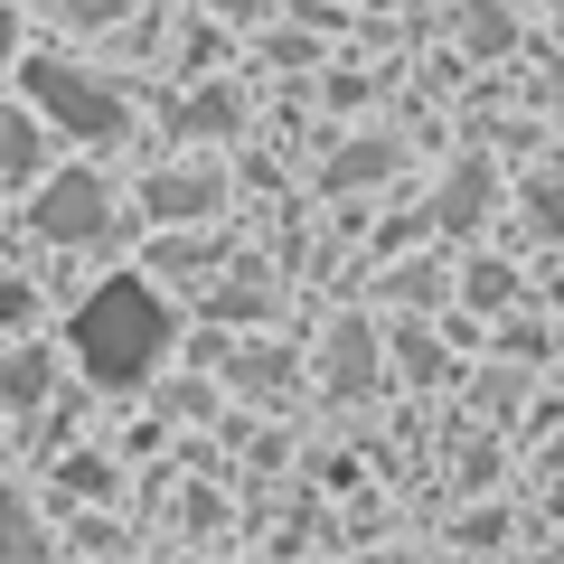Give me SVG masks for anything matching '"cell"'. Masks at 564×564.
Returning a JSON list of instances; mask_svg holds the SVG:
<instances>
[{
	"label": "cell",
	"mask_w": 564,
	"mask_h": 564,
	"mask_svg": "<svg viewBox=\"0 0 564 564\" xmlns=\"http://www.w3.org/2000/svg\"><path fill=\"white\" fill-rule=\"evenodd\" d=\"M161 348H170V302L151 292V282H104L95 302L76 311V367L104 386V395L141 386L151 367H161Z\"/></svg>",
	"instance_id": "cell-1"
},
{
	"label": "cell",
	"mask_w": 564,
	"mask_h": 564,
	"mask_svg": "<svg viewBox=\"0 0 564 564\" xmlns=\"http://www.w3.org/2000/svg\"><path fill=\"white\" fill-rule=\"evenodd\" d=\"M29 95H39L66 132H85V141H113V132H122V95H113V85H95L85 66L39 57V66H29Z\"/></svg>",
	"instance_id": "cell-2"
},
{
	"label": "cell",
	"mask_w": 564,
	"mask_h": 564,
	"mask_svg": "<svg viewBox=\"0 0 564 564\" xmlns=\"http://www.w3.org/2000/svg\"><path fill=\"white\" fill-rule=\"evenodd\" d=\"M104 226H113V198H104V180L66 170V180H47V188H39V236H47V245H95Z\"/></svg>",
	"instance_id": "cell-3"
},
{
	"label": "cell",
	"mask_w": 564,
	"mask_h": 564,
	"mask_svg": "<svg viewBox=\"0 0 564 564\" xmlns=\"http://www.w3.org/2000/svg\"><path fill=\"white\" fill-rule=\"evenodd\" d=\"M329 386H339V395H367V386H377V339H367V329H339V339H329Z\"/></svg>",
	"instance_id": "cell-4"
},
{
	"label": "cell",
	"mask_w": 564,
	"mask_h": 564,
	"mask_svg": "<svg viewBox=\"0 0 564 564\" xmlns=\"http://www.w3.org/2000/svg\"><path fill=\"white\" fill-rule=\"evenodd\" d=\"M151 217H217V180H198V170H170V180L151 188Z\"/></svg>",
	"instance_id": "cell-5"
},
{
	"label": "cell",
	"mask_w": 564,
	"mask_h": 564,
	"mask_svg": "<svg viewBox=\"0 0 564 564\" xmlns=\"http://www.w3.org/2000/svg\"><path fill=\"white\" fill-rule=\"evenodd\" d=\"M395 170V141H348L339 161H329V188H358V180H386Z\"/></svg>",
	"instance_id": "cell-6"
},
{
	"label": "cell",
	"mask_w": 564,
	"mask_h": 564,
	"mask_svg": "<svg viewBox=\"0 0 564 564\" xmlns=\"http://www.w3.org/2000/svg\"><path fill=\"white\" fill-rule=\"evenodd\" d=\"M0 395H10V404H39L47 395V348H10V358H0Z\"/></svg>",
	"instance_id": "cell-7"
},
{
	"label": "cell",
	"mask_w": 564,
	"mask_h": 564,
	"mask_svg": "<svg viewBox=\"0 0 564 564\" xmlns=\"http://www.w3.org/2000/svg\"><path fill=\"white\" fill-rule=\"evenodd\" d=\"M29 545H39L29 536V508H0V564H29Z\"/></svg>",
	"instance_id": "cell-8"
},
{
	"label": "cell",
	"mask_w": 564,
	"mask_h": 564,
	"mask_svg": "<svg viewBox=\"0 0 564 564\" xmlns=\"http://www.w3.org/2000/svg\"><path fill=\"white\" fill-rule=\"evenodd\" d=\"M57 10H66V20H76V29H104V20H122L132 0H57Z\"/></svg>",
	"instance_id": "cell-9"
},
{
	"label": "cell",
	"mask_w": 564,
	"mask_h": 564,
	"mask_svg": "<svg viewBox=\"0 0 564 564\" xmlns=\"http://www.w3.org/2000/svg\"><path fill=\"white\" fill-rule=\"evenodd\" d=\"M226 122H236V104H226V95H198V104H188V132H226Z\"/></svg>",
	"instance_id": "cell-10"
},
{
	"label": "cell",
	"mask_w": 564,
	"mask_h": 564,
	"mask_svg": "<svg viewBox=\"0 0 564 564\" xmlns=\"http://www.w3.org/2000/svg\"><path fill=\"white\" fill-rule=\"evenodd\" d=\"M236 386H282V348H263V358H236Z\"/></svg>",
	"instance_id": "cell-11"
},
{
	"label": "cell",
	"mask_w": 564,
	"mask_h": 564,
	"mask_svg": "<svg viewBox=\"0 0 564 564\" xmlns=\"http://www.w3.org/2000/svg\"><path fill=\"white\" fill-rule=\"evenodd\" d=\"M470 47H508V20H499V10H470Z\"/></svg>",
	"instance_id": "cell-12"
},
{
	"label": "cell",
	"mask_w": 564,
	"mask_h": 564,
	"mask_svg": "<svg viewBox=\"0 0 564 564\" xmlns=\"http://www.w3.org/2000/svg\"><path fill=\"white\" fill-rule=\"evenodd\" d=\"M536 207H545V226H564V188H545V198H536Z\"/></svg>",
	"instance_id": "cell-13"
},
{
	"label": "cell",
	"mask_w": 564,
	"mask_h": 564,
	"mask_svg": "<svg viewBox=\"0 0 564 564\" xmlns=\"http://www.w3.org/2000/svg\"><path fill=\"white\" fill-rule=\"evenodd\" d=\"M10 39H20V29H10V10H0V57H10Z\"/></svg>",
	"instance_id": "cell-14"
},
{
	"label": "cell",
	"mask_w": 564,
	"mask_h": 564,
	"mask_svg": "<svg viewBox=\"0 0 564 564\" xmlns=\"http://www.w3.org/2000/svg\"><path fill=\"white\" fill-rule=\"evenodd\" d=\"M217 10H263V0H217Z\"/></svg>",
	"instance_id": "cell-15"
},
{
	"label": "cell",
	"mask_w": 564,
	"mask_h": 564,
	"mask_svg": "<svg viewBox=\"0 0 564 564\" xmlns=\"http://www.w3.org/2000/svg\"><path fill=\"white\" fill-rule=\"evenodd\" d=\"M555 113H564V76H555Z\"/></svg>",
	"instance_id": "cell-16"
},
{
	"label": "cell",
	"mask_w": 564,
	"mask_h": 564,
	"mask_svg": "<svg viewBox=\"0 0 564 564\" xmlns=\"http://www.w3.org/2000/svg\"><path fill=\"white\" fill-rule=\"evenodd\" d=\"M555 470H564V443H555Z\"/></svg>",
	"instance_id": "cell-17"
},
{
	"label": "cell",
	"mask_w": 564,
	"mask_h": 564,
	"mask_svg": "<svg viewBox=\"0 0 564 564\" xmlns=\"http://www.w3.org/2000/svg\"><path fill=\"white\" fill-rule=\"evenodd\" d=\"M395 564H404V555H395Z\"/></svg>",
	"instance_id": "cell-18"
}]
</instances>
